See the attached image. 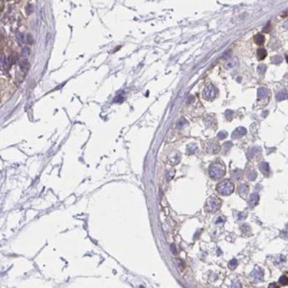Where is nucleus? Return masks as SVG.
<instances>
[{
    "instance_id": "f257e3e1",
    "label": "nucleus",
    "mask_w": 288,
    "mask_h": 288,
    "mask_svg": "<svg viewBox=\"0 0 288 288\" xmlns=\"http://www.w3.org/2000/svg\"><path fill=\"white\" fill-rule=\"evenodd\" d=\"M208 173L210 176L214 180H219L222 177L225 176L226 168L222 163L220 162H213L208 168Z\"/></svg>"
},
{
    "instance_id": "f03ea898",
    "label": "nucleus",
    "mask_w": 288,
    "mask_h": 288,
    "mask_svg": "<svg viewBox=\"0 0 288 288\" xmlns=\"http://www.w3.org/2000/svg\"><path fill=\"white\" fill-rule=\"evenodd\" d=\"M216 188L219 194L223 196H229L234 191V184L229 180H224L217 184Z\"/></svg>"
},
{
    "instance_id": "7ed1b4c3",
    "label": "nucleus",
    "mask_w": 288,
    "mask_h": 288,
    "mask_svg": "<svg viewBox=\"0 0 288 288\" xmlns=\"http://www.w3.org/2000/svg\"><path fill=\"white\" fill-rule=\"evenodd\" d=\"M220 207H221V201L219 200V198L211 196L210 198L208 199L206 208H207V210L208 212H215L216 210H219Z\"/></svg>"
},
{
    "instance_id": "20e7f679",
    "label": "nucleus",
    "mask_w": 288,
    "mask_h": 288,
    "mask_svg": "<svg viewBox=\"0 0 288 288\" xmlns=\"http://www.w3.org/2000/svg\"><path fill=\"white\" fill-rule=\"evenodd\" d=\"M218 89L213 84H208L207 88L204 89V91H203V97L206 100H213L216 97Z\"/></svg>"
},
{
    "instance_id": "39448f33",
    "label": "nucleus",
    "mask_w": 288,
    "mask_h": 288,
    "mask_svg": "<svg viewBox=\"0 0 288 288\" xmlns=\"http://www.w3.org/2000/svg\"><path fill=\"white\" fill-rule=\"evenodd\" d=\"M206 150L210 154H216L219 151V145L215 141H208L206 144Z\"/></svg>"
},
{
    "instance_id": "423d86ee",
    "label": "nucleus",
    "mask_w": 288,
    "mask_h": 288,
    "mask_svg": "<svg viewBox=\"0 0 288 288\" xmlns=\"http://www.w3.org/2000/svg\"><path fill=\"white\" fill-rule=\"evenodd\" d=\"M247 134V130L244 128V127H238L232 133V138H239Z\"/></svg>"
},
{
    "instance_id": "0eeeda50",
    "label": "nucleus",
    "mask_w": 288,
    "mask_h": 288,
    "mask_svg": "<svg viewBox=\"0 0 288 288\" xmlns=\"http://www.w3.org/2000/svg\"><path fill=\"white\" fill-rule=\"evenodd\" d=\"M258 200H259V195L255 192V193L251 194V196L249 198V201H248V204H249V206L251 208H253L257 205Z\"/></svg>"
},
{
    "instance_id": "6e6552de",
    "label": "nucleus",
    "mask_w": 288,
    "mask_h": 288,
    "mask_svg": "<svg viewBox=\"0 0 288 288\" xmlns=\"http://www.w3.org/2000/svg\"><path fill=\"white\" fill-rule=\"evenodd\" d=\"M270 95V91H269L268 88H259L257 90V98L258 99H264L267 98V97Z\"/></svg>"
},
{
    "instance_id": "1a4fd4ad",
    "label": "nucleus",
    "mask_w": 288,
    "mask_h": 288,
    "mask_svg": "<svg viewBox=\"0 0 288 288\" xmlns=\"http://www.w3.org/2000/svg\"><path fill=\"white\" fill-rule=\"evenodd\" d=\"M239 65V61L237 59L236 57H233L232 59L229 60L228 62L225 63V67L229 69V68H233V67H236L237 65Z\"/></svg>"
},
{
    "instance_id": "9d476101",
    "label": "nucleus",
    "mask_w": 288,
    "mask_h": 288,
    "mask_svg": "<svg viewBox=\"0 0 288 288\" xmlns=\"http://www.w3.org/2000/svg\"><path fill=\"white\" fill-rule=\"evenodd\" d=\"M259 169L264 175H268L269 172H270V167H269L268 163L265 162L259 163Z\"/></svg>"
},
{
    "instance_id": "9b49d317",
    "label": "nucleus",
    "mask_w": 288,
    "mask_h": 288,
    "mask_svg": "<svg viewBox=\"0 0 288 288\" xmlns=\"http://www.w3.org/2000/svg\"><path fill=\"white\" fill-rule=\"evenodd\" d=\"M238 192L241 196H246L249 192V187L246 184H240L239 187H238Z\"/></svg>"
},
{
    "instance_id": "f8f14e48",
    "label": "nucleus",
    "mask_w": 288,
    "mask_h": 288,
    "mask_svg": "<svg viewBox=\"0 0 288 288\" xmlns=\"http://www.w3.org/2000/svg\"><path fill=\"white\" fill-rule=\"evenodd\" d=\"M253 41L257 44L261 45V44H263L264 41H265V38H264V36L262 34H257V35L253 37Z\"/></svg>"
},
{
    "instance_id": "ddd939ff",
    "label": "nucleus",
    "mask_w": 288,
    "mask_h": 288,
    "mask_svg": "<svg viewBox=\"0 0 288 288\" xmlns=\"http://www.w3.org/2000/svg\"><path fill=\"white\" fill-rule=\"evenodd\" d=\"M266 56H267V51H266V49H264V48H259V49H257V59L258 60H264L266 58Z\"/></svg>"
},
{
    "instance_id": "4468645a",
    "label": "nucleus",
    "mask_w": 288,
    "mask_h": 288,
    "mask_svg": "<svg viewBox=\"0 0 288 288\" xmlns=\"http://www.w3.org/2000/svg\"><path fill=\"white\" fill-rule=\"evenodd\" d=\"M18 63H19V67L23 71H26L28 69V62L25 59H21L19 62H18Z\"/></svg>"
},
{
    "instance_id": "2eb2a0df",
    "label": "nucleus",
    "mask_w": 288,
    "mask_h": 288,
    "mask_svg": "<svg viewBox=\"0 0 288 288\" xmlns=\"http://www.w3.org/2000/svg\"><path fill=\"white\" fill-rule=\"evenodd\" d=\"M241 176H242V171L239 170V169H236V170L233 171V173H232V178L234 180H239L241 178Z\"/></svg>"
},
{
    "instance_id": "dca6fc26",
    "label": "nucleus",
    "mask_w": 288,
    "mask_h": 288,
    "mask_svg": "<svg viewBox=\"0 0 288 288\" xmlns=\"http://www.w3.org/2000/svg\"><path fill=\"white\" fill-rule=\"evenodd\" d=\"M285 98H287V93L285 91H281L277 94V100H279V101L284 100Z\"/></svg>"
},
{
    "instance_id": "f3484780",
    "label": "nucleus",
    "mask_w": 288,
    "mask_h": 288,
    "mask_svg": "<svg viewBox=\"0 0 288 288\" xmlns=\"http://www.w3.org/2000/svg\"><path fill=\"white\" fill-rule=\"evenodd\" d=\"M279 282L281 285H287L288 284V278L286 276H281L279 279Z\"/></svg>"
},
{
    "instance_id": "a211bd4d",
    "label": "nucleus",
    "mask_w": 288,
    "mask_h": 288,
    "mask_svg": "<svg viewBox=\"0 0 288 288\" xmlns=\"http://www.w3.org/2000/svg\"><path fill=\"white\" fill-rule=\"evenodd\" d=\"M196 151H197V146H195L194 144L190 145V146L187 148V154H189V155L194 154Z\"/></svg>"
},
{
    "instance_id": "6ab92c4d",
    "label": "nucleus",
    "mask_w": 288,
    "mask_h": 288,
    "mask_svg": "<svg viewBox=\"0 0 288 288\" xmlns=\"http://www.w3.org/2000/svg\"><path fill=\"white\" fill-rule=\"evenodd\" d=\"M241 231H242L244 234H246V235H248V234H250V232H251L250 227L248 226V225L241 226Z\"/></svg>"
},
{
    "instance_id": "aec40b11",
    "label": "nucleus",
    "mask_w": 288,
    "mask_h": 288,
    "mask_svg": "<svg viewBox=\"0 0 288 288\" xmlns=\"http://www.w3.org/2000/svg\"><path fill=\"white\" fill-rule=\"evenodd\" d=\"M237 264H238V262H237V260L236 259H231V261L229 262V269H234V268H236V266H237Z\"/></svg>"
},
{
    "instance_id": "412c9836",
    "label": "nucleus",
    "mask_w": 288,
    "mask_h": 288,
    "mask_svg": "<svg viewBox=\"0 0 288 288\" xmlns=\"http://www.w3.org/2000/svg\"><path fill=\"white\" fill-rule=\"evenodd\" d=\"M281 62H282V59L281 56H275L273 57V59H272V63H275V65H279V63H281Z\"/></svg>"
},
{
    "instance_id": "4be33fe9",
    "label": "nucleus",
    "mask_w": 288,
    "mask_h": 288,
    "mask_svg": "<svg viewBox=\"0 0 288 288\" xmlns=\"http://www.w3.org/2000/svg\"><path fill=\"white\" fill-rule=\"evenodd\" d=\"M266 65H260L259 67H257V71H258V73H260V74H263V73H265V71H266Z\"/></svg>"
},
{
    "instance_id": "5701e85b",
    "label": "nucleus",
    "mask_w": 288,
    "mask_h": 288,
    "mask_svg": "<svg viewBox=\"0 0 288 288\" xmlns=\"http://www.w3.org/2000/svg\"><path fill=\"white\" fill-rule=\"evenodd\" d=\"M231 288H242V285H241V283H240L239 281H234L233 283H232Z\"/></svg>"
},
{
    "instance_id": "b1692460",
    "label": "nucleus",
    "mask_w": 288,
    "mask_h": 288,
    "mask_svg": "<svg viewBox=\"0 0 288 288\" xmlns=\"http://www.w3.org/2000/svg\"><path fill=\"white\" fill-rule=\"evenodd\" d=\"M226 136H227V133H226V132H224V131H222V132H220V133L218 134V138L219 139H224Z\"/></svg>"
},
{
    "instance_id": "393cba45",
    "label": "nucleus",
    "mask_w": 288,
    "mask_h": 288,
    "mask_svg": "<svg viewBox=\"0 0 288 288\" xmlns=\"http://www.w3.org/2000/svg\"><path fill=\"white\" fill-rule=\"evenodd\" d=\"M232 115H233V112H232L231 110H227V112H226V117H227V119L231 120V118H232Z\"/></svg>"
},
{
    "instance_id": "a878e982",
    "label": "nucleus",
    "mask_w": 288,
    "mask_h": 288,
    "mask_svg": "<svg viewBox=\"0 0 288 288\" xmlns=\"http://www.w3.org/2000/svg\"><path fill=\"white\" fill-rule=\"evenodd\" d=\"M255 177H257V173H255V171H253L252 173L249 174V179L251 180V181H253V180L255 179Z\"/></svg>"
},
{
    "instance_id": "bb28decb",
    "label": "nucleus",
    "mask_w": 288,
    "mask_h": 288,
    "mask_svg": "<svg viewBox=\"0 0 288 288\" xmlns=\"http://www.w3.org/2000/svg\"><path fill=\"white\" fill-rule=\"evenodd\" d=\"M184 124H186V121L184 120V118H182V119L178 122V124H177V126H178V127H182V126L184 125Z\"/></svg>"
},
{
    "instance_id": "cd10ccee",
    "label": "nucleus",
    "mask_w": 288,
    "mask_h": 288,
    "mask_svg": "<svg viewBox=\"0 0 288 288\" xmlns=\"http://www.w3.org/2000/svg\"><path fill=\"white\" fill-rule=\"evenodd\" d=\"M26 41H27L28 43H32V42H33V38H32L31 35L26 36Z\"/></svg>"
},
{
    "instance_id": "c85d7f7f",
    "label": "nucleus",
    "mask_w": 288,
    "mask_h": 288,
    "mask_svg": "<svg viewBox=\"0 0 288 288\" xmlns=\"http://www.w3.org/2000/svg\"><path fill=\"white\" fill-rule=\"evenodd\" d=\"M268 288H279V285L276 283V282H273V283H270V284H269Z\"/></svg>"
},
{
    "instance_id": "c756f323",
    "label": "nucleus",
    "mask_w": 288,
    "mask_h": 288,
    "mask_svg": "<svg viewBox=\"0 0 288 288\" xmlns=\"http://www.w3.org/2000/svg\"><path fill=\"white\" fill-rule=\"evenodd\" d=\"M123 101V97L121 95H118L117 97L114 99V102H122Z\"/></svg>"
},
{
    "instance_id": "7c9ffc66",
    "label": "nucleus",
    "mask_w": 288,
    "mask_h": 288,
    "mask_svg": "<svg viewBox=\"0 0 288 288\" xmlns=\"http://www.w3.org/2000/svg\"><path fill=\"white\" fill-rule=\"evenodd\" d=\"M247 216V213H239L238 214V220H241V219H244Z\"/></svg>"
},
{
    "instance_id": "2f4dec72",
    "label": "nucleus",
    "mask_w": 288,
    "mask_h": 288,
    "mask_svg": "<svg viewBox=\"0 0 288 288\" xmlns=\"http://www.w3.org/2000/svg\"><path fill=\"white\" fill-rule=\"evenodd\" d=\"M270 26H271V24H270V23H268L267 26H266V27L263 29V31L265 32V33H267V32H269V31H270V28H271Z\"/></svg>"
},
{
    "instance_id": "473e14b6",
    "label": "nucleus",
    "mask_w": 288,
    "mask_h": 288,
    "mask_svg": "<svg viewBox=\"0 0 288 288\" xmlns=\"http://www.w3.org/2000/svg\"><path fill=\"white\" fill-rule=\"evenodd\" d=\"M224 147L227 148V150H229V148L231 147V142H227V143L224 144Z\"/></svg>"
},
{
    "instance_id": "72a5a7b5",
    "label": "nucleus",
    "mask_w": 288,
    "mask_h": 288,
    "mask_svg": "<svg viewBox=\"0 0 288 288\" xmlns=\"http://www.w3.org/2000/svg\"><path fill=\"white\" fill-rule=\"evenodd\" d=\"M17 38H18V39H20V41H24V38H23V35H22V34H21V33L18 34V35H17Z\"/></svg>"
},
{
    "instance_id": "f704fd0d",
    "label": "nucleus",
    "mask_w": 288,
    "mask_h": 288,
    "mask_svg": "<svg viewBox=\"0 0 288 288\" xmlns=\"http://www.w3.org/2000/svg\"><path fill=\"white\" fill-rule=\"evenodd\" d=\"M22 54L26 56V55L29 54V49L28 48H23V51H22Z\"/></svg>"
},
{
    "instance_id": "c9c22d12",
    "label": "nucleus",
    "mask_w": 288,
    "mask_h": 288,
    "mask_svg": "<svg viewBox=\"0 0 288 288\" xmlns=\"http://www.w3.org/2000/svg\"><path fill=\"white\" fill-rule=\"evenodd\" d=\"M171 249H172V252L176 255V253H177V251H176V249H175V245H173V244L171 245Z\"/></svg>"
},
{
    "instance_id": "e433bc0d",
    "label": "nucleus",
    "mask_w": 288,
    "mask_h": 288,
    "mask_svg": "<svg viewBox=\"0 0 288 288\" xmlns=\"http://www.w3.org/2000/svg\"><path fill=\"white\" fill-rule=\"evenodd\" d=\"M283 26H284V27L286 28V29H288V20H287V21H285L284 24H283Z\"/></svg>"
}]
</instances>
